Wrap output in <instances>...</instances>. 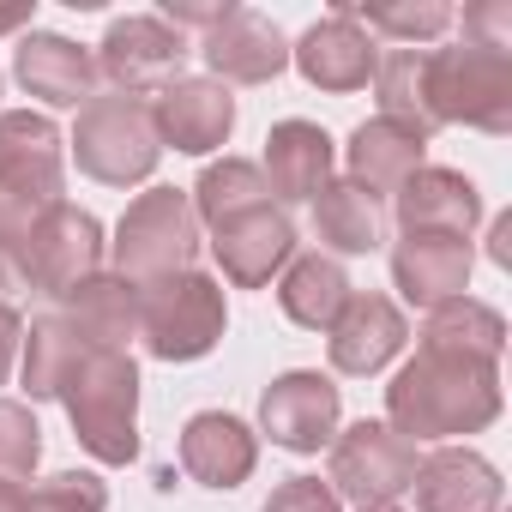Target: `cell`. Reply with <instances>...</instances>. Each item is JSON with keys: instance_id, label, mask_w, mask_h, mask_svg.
Segmentation results:
<instances>
[{"instance_id": "1", "label": "cell", "mask_w": 512, "mask_h": 512, "mask_svg": "<svg viewBox=\"0 0 512 512\" xmlns=\"http://www.w3.org/2000/svg\"><path fill=\"white\" fill-rule=\"evenodd\" d=\"M500 416V362L416 350L386 386V428L416 440H458L482 434Z\"/></svg>"}, {"instance_id": "2", "label": "cell", "mask_w": 512, "mask_h": 512, "mask_svg": "<svg viewBox=\"0 0 512 512\" xmlns=\"http://www.w3.org/2000/svg\"><path fill=\"white\" fill-rule=\"evenodd\" d=\"M61 404L97 464L139 458V362L127 350H85V362L61 386Z\"/></svg>"}, {"instance_id": "3", "label": "cell", "mask_w": 512, "mask_h": 512, "mask_svg": "<svg viewBox=\"0 0 512 512\" xmlns=\"http://www.w3.org/2000/svg\"><path fill=\"white\" fill-rule=\"evenodd\" d=\"M61 205V133L49 115H0V241H25L43 211Z\"/></svg>"}, {"instance_id": "4", "label": "cell", "mask_w": 512, "mask_h": 512, "mask_svg": "<svg viewBox=\"0 0 512 512\" xmlns=\"http://www.w3.org/2000/svg\"><path fill=\"white\" fill-rule=\"evenodd\" d=\"M428 103L434 121L476 127V133H512V49L488 43H458V49H428Z\"/></svg>"}, {"instance_id": "5", "label": "cell", "mask_w": 512, "mask_h": 512, "mask_svg": "<svg viewBox=\"0 0 512 512\" xmlns=\"http://www.w3.org/2000/svg\"><path fill=\"white\" fill-rule=\"evenodd\" d=\"M199 253V217L193 199L181 187H151L127 205V217L115 223V278L151 290L175 272H193Z\"/></svg>"}, {"instance_id": "6", "label": "cell", "mask_w": 512, "mask_h": 512, "mask_svg": "<svg viewBox=\"0 0 512 512\" xmlns=\"http://www.w3.org/2000/svg\"><path fill=\"white\" fill-rule=\"evenodd\" d=\"M73 157L91 181L103 187H133L157 169L163 145H157V127H151V103L145 97H91L79 109V127H73Z\"/></svg>"}, {"instance_id": "7", "label": "cell", "mask_w": 512, "mask_h": 512, "mask_svg": "<svg viewBox=\"0 0 512 512\" xmlns=\"http://www.w3.org/2000/svg\"><path fill=\"white\" fill-rule=\"evenodd\" d=\"M229 326L223 290L205 272H175L151 290H139V338L157 362H199L217 350Z\"/></svg>"}, {"instance_id": "8", "label": "cell", "mask_w": 512, "mask_h": 512, "mask_svg": "<svg viewBox=\"0 0 512 512\" xmlns=\"http://www.w3.org/2000/svg\"><path fill=\"white\" fill-rule=\"evenodd\" d=\"M19 253H25V284L61 302L85 278L103 272V223L91 211H79V205L61 199L55 211H43L31 223V235L19 241Z\"/></svg>"}, {"instance_id": "9", "label": "cell", "mask_w": 512, "mask_h": 512, "mask_svg": "<svg viewBox=\"0 0 512 512\" xmlns=\"http://www.w3.org/2000/svg\"><path fill=\"white\" fill-rule=\"evenodd\" d=\"M416 446L386 428V422H356L332 440V476L326 488L332 494H350L356 506H392L398 494H410L416 482Z\"/></svg>"}, {"instance_id": "10", "label": "cell", "mask_w": 512, "mask_h": 512, "mask_svg": "<svg viewBox=\"0 0 512 512\" xmlns=\"http://www.w3.org/2000/svg\"><path fill=\"white\" fill-rule=\"evenodd\" d=\"M187 55H193V49H187L181 31H169L163 19L139 13V19H115L109 37H103V49H97L91 61H97V73H103L121 97H139V91L175 85L181 67H187Z\"/></svg>"}, {"instance_id": "11", "label": "cell", "mask_w": 512, "mask_h": 512, "mask_svg": "<svg viewBox=\"0 0 512 512\" xmlns=\"http://www.w3.org/2000/svg\"><path fill=\"white\" fill-rule=\"evenodd\" d=\"M338 386L314 368H296V374H278L266 392H260V428L272 434V446L284 452H320L332 446L338 434Z\"/></svg>"}, {"instance_id": "12", "label": "cell", "mask_w": 512, "mask_h": 512, "mask_svg": "<svg viewBox=\"0 0 512 512\" xmlns=\"http://www.w3.org/2000/svg\"><path fill=\"white\" fill-rule=\"evenodd\" d=\"M290 253H296V223H290L278 205H260V211L229 217V223L211 229V260L223 266V278H229L235 290L272 284V272L290 266Z\"/></svg>"}, {"instance_id": "13", "label": "cell", "mask_w": 512, "mask_h": 512, "mask_svg": "<svg viewBox=\"0 0 512 512\" xmlns=\"http://www.w3.org/2000/svg\"><path fill=\"white\" fill-rule=\"evenodd\" d=\"M205 61L217 73V85H272L290 67V43H284V31L266 13L229 7L205 31Z\"/></svg>"}, {"instance_id": "14", "label": "cell", "mask_w": 512, "mask_h": 512, "mask_svg": "<svg viewBox=\"0 0 512 512\" xmlns=\"http://www.w3.org/2000/svg\"><path fill=\"white\" fill-rule=\"evenodd\" d=\"M151 127H157V145H175V151H187V157H205V151H217V145L229 139V127H235V97H229V85H217V79H175V85L157 91Z\"/></svg>"}, {"instance_id": "15", "label": "cell", "mask_w": 512, "mask_h": 512, "mask_svg": "<svg viewBox=\"0 0 512 512\" xmlns=\"http://www.w3.org/2000/svg\"><path fill=\"white\" fill-rule=\"evenodd\" d=\"M326 332H332V368H338V374H356V380L380 374V368L404 350V338H410L398 302H386V296H374V290H350L344 314H338Z\"/></svg>"}, {"instance_id": "16", "label": "cell", "mask_w": 512, "mask_h": 512, "mask_svg": "<svg viewBox=\"0 0 512 512\" xmlns=\"http://www.w3.org/2000/svg\"><path fill=\"white\" fill-rule=\"evenodd\" d=\"M398 205V229L404 235H458V241H470V229L482 223V193L458 175V169H416L398 193H392Z\"/></svg>"}, {"instance_id": "17", "label": "cell", "mask_w": 512, "mask_h": 512, "mask_svg": "<svg viewBox=\"0 0 512 512\" xmlns=\"http://www.w3.org/2000/svg\"><path fill=\"white\" fill-rule=\"evenodd\" d=\"M260 464V434L229 410H199L181 428V470L205 488H241Z\"/></svg>"}, {"instance_id": "18", "label": "cell", "mask_w": 512, "mask_h": 512, "mask_svg": "<svg viewBox=\"0 0 512 512\" xmlns=\"http://www.w3.org/2000/svg\"><path fill=\"white\" fill-rule=\"evenodd\" d=\"M13 73L49 109H85L97 97V61H91V49H79V43H67L55 31H31L19 43V55H13Z\"/></svg>"}, {"instance_id": "19", "label": "cell", "mask_w": 512, "mask_h": 512, "mask_svg": "<svg viewBox=\"0 0 512 512\" xmlns=\"http://www.w3.org/2000/svg\"><path fill=\"white\" fill-rule=\"evenodd\" d=\"M290 61L302 67V79H308L314 91H362V85L374 79V67H380V49H374V37H368L356 19L332 13V19H320V25L290 49Z\"/></svg>"}, {"instance_id": "20", "label": "cell", "mask_w": 512, "mask_h": 512, "mask_svg": "<svg viewBox=\"0 0 512 512\" xmlns=\"http://www.w3.org/2000/svg\"><path fill=\"white\" fill-rule=\"evenodd\" d=\"M416 512H500V470L470 446H440L416 464Z\"/></svg>"}, {"instance_id": "21", "label": "cell", "mask_w": 512, "mask_h": 512, "mask_svg": "<svg viewBox=\"0 0 512 512\" xmlns=\"http://www.w3.org/2000/svg\"><path fill=\"white\" fill-rule=\"evenodd\" d=\"M392 284L416 308H440L470 290V241L458 235H404L392 247Z\"/></svg>"}, {"instance_id": "22", "label": "cell", "mask_w": 512, "mask_h": 512, "mask_svg": "<svg viewBox=\"0 0 512 512\" xmlns=\"http://www.w3.org/2000/svg\"><path fill=\"white\" fill-rule=\"evenodd\" d=\"M61 320L73 326V338L85 350H127L139 338V284L97 272L73 296H61Z\"/></svg>"}, {"instance_id": "23", "label": "cell", "mask_w": 512, "mask_h": 512, "mask_svg": "<svg viewBox=\"0 0 512 512\" xmlns=\"http://www.w3.org/2000/svg\"><path fill=\"white\" fill-rule=\"evenodd\" d=\"M422 151H428L422 133H410V127L374 115V121H362V127L350 133V145H344V163H350L344 181H356V187L374 193V199H380V193H398V187L422 169Z\"/></svg>"}, {"instance_id": "24", "label": "cell", "mask_w": 512, "mask_h": 512, "mask_svg": "<svg viewBox=\"0 0 512 512\" xmlns=\"http://www.w3.org/2000/svg\"><path fill=\"white\" fill-rule=\"evenodd\" d=\"M332 163H338V151H332L326 127H314V121H278L266 133V169L260 175H266L272 199H314L332 181Z\"/></svg>"}, {"instance_id": "25", "label": "cell", "mask_w": 512, "mask_h": 512, "mask_svg": "<svg viewBox=\"0 0 512 512\" xmlns=\"http://www.w3.org/2000/svg\"><path fill=\"white\" fill-rule=\"evenodd\" d=\"M314 235L338 253H374L386 241V205L356 181H326L314 193Z\"/></svg>"}, {"instance_id": "26", "label": "cell", "mask_w": 512, "mask_h": 512, "mask_svg": "<svg viewBox=\"0 0 512 512\" xmlns=\"http://www.w3.org/2000/svg\"><path fill=\"white\" fill-rule=\"evenodd\" d=\"M422 350L500 362V350H506V320H500L488 302H476V296H452V302L428 308V320H422Z\"/></svg>"}, {"instance_id": "27", "label": "cell", "mask_w": 512, "mask_h": 512, "mask_svg": "<svg viewBox=\"0 0 512 512\" xmlns=\"http://www.w3.org/2000/svg\"><path fill=\"white\" fill-rule=\"evenodd\" d=\"M350 302V278L338 260H326V253H302V260H290L284 284H278V308L308 326V332H326Z\"/></svg>"}, {"instance_id": "28", "label": "cell", "mask_w": 512, "mask_h": 512, "mask_svg": "<svg viewBox=\"0 0 512 512\" xmlns=\"http://www.w3.org/2000/svg\"><path fill=\"white\" fill-rule=\"evenodd\" d=\"M374 91H380V115L410 127V133H440L434 103H428V49H392L374 67Z\"/></svg>"}, {"instance_id": "29", "label": "cell", "mask_w": 512, "mask_h": 512, "mask_svg": "<svg viewBox=\"0 0 512 512\" xmlns=\"http://www.w3.org/2000/svg\"><path fill=\"white\" fill-rule=\"evenodd\" d=\"M260 205H272V187H266L260 163H247V157H223L193 181V217L211 223V229L229 223V217L260 211Z\"/></svg>"}, {"instance_id": "30", "label": "cell", "mask_w": 512, "mask_h": 512, "mask_svg": "<svg viewBox=\"0 0 512 512\" xmlns=\"http://www.w3.org/2000/svg\"><path fill=\"white\" fill-rule=\"evenodd\" d=\"M85 362V344L73 338V326L55 314H37L25 332V392L31 398H61V386L73 380V368Z\"/></svg>"}, {"instance_id": "31", "label": "cell", "mask_w": 512, "mask_h": 512, "mask_svg": "<svg viewBox=\"0 0 512 512\" xmlns=\"http://www.w3.org/2000/svg\"><path fill=\"white\" fill-rule=\"evenodd\" d=\"M338 13L356 19L368 37H398V43H428L452 25V7H440V0H410V7H356V0H338Z\"/></svg>"}, {"instance_id": "32", "label": "cell", "mask_w": 512, "mask_h": 512, "mask_svg": "<svg viewBox=\"0 0 512 512\" xmlns=\"http://www.w3.org/2000/svg\"><path fill=\"white\" fill-rule=\"evenodd\" d=\"M43 458V428L31 416V404L0 398V476H31Z\"/></svg>"}, {"instance_id": "33", "label": "cell", "mask_w": 512, "mask_h": 512, "mask_svg": "<svg viewBox=\"0 0 512 512\" xmlns=\"http://www.w3.org/2000/svg\"><path fill=\"white\" fill-rule=\"evenodd\" d=\"M31 512H109V488L91 470H55L49 482H37Z\"/></svg>"}, {"instance_id": "34", "label": "cell", "mask_w": 512, "mask_h": 512, "mask_svg": "<svg viewBox=\"0 0 512 512\" xmlns=\"http://www.w3.org/2000/svg\"><path fill=\"white\" fill-rule=\"evenodd\" d=\"M266 512H338V494L320 476H290L284 488H272Z\"/></svg>"}, {"instance_id": "35", "label": "cell", "mask_w": 512, "mask_h": 512, "mask_svg": "<svg viewBox=\"0 0 512 512\" xmlns=\"http://www.w3.org/2000/svg\"><path fill=\"white\" fill-rule=\"evenodd\" d=\"M464 37L488 43V49H512V7H506V0H488V7L464 13Z\"/></svg>"}, {"instance_id": "36", "label": "cell", "mask_w": 512, "mask_h": 512, "mask_svg": "<svg viewBox=\"0 0 512 512\" xmlns=\"http://www.w3.org/2000/svg\"><path fill=\"white\" fill-rule=\"evenodd\" d=\"M19 344H25V320L13 314V302H0V386H7V374H13Z\"/></svg>"}, {"instance_id": "37", "label": "cell", "mask_w": 512, "mask_h": 512, "mask_svg": "<svg viewBox=\"0 0 512 512\" xmlns=\"http://www.w3.org/2000/svg\"><path fill=\"white\" fill-rule=\"evenodd\" d=\"M488 260L494 266H512V211L494 217V229H488Z\"/></svg>"}, {"instance_id": "38", "label": "cell", "mask_w": 512, "mask_h": 512, "mask_svg": "<svg viewBox=\"0 0 512 512\" xmlns=\"http://www.w3.org/2000/svg\"><path fill=\"white\" fill-rule=\"evenodd\" d=\"M0 512H31V494L13 476H0Z\"/></svg>"}, {"instance_id": "39", "label": "cell", "mask_w": 512, "mask_h": 512, "mask_svg": "<svg viewBox=\"0 0 512 512\" xmlns=\"http://www.w3.org/2000/svg\"><path fill=\"white\" fill-rule=\"evenodd\" d=\"M25 19H31V7H0V37H13Z\"/></svg>"}, {"instance_id": "40", "label": "cell", "mask_w": 512, "mask_h": 512, "mask_svg": "<svg viewBox=\"0 0 512 512\" xmlns=\"http://www.w3.org/2000/svg\"><path fill=\"white\" fill-rule=\"evenodd\" d=\"M362 512H398V506H362Z\"/></svg>"}]
</instances>
